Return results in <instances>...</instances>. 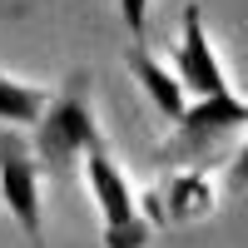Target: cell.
I'll use <instances>...</instances> for the list:
<instances>
[{
  "label": "cell",
  "mask_w": 248,
  "mask_h": 248,
  "mask_svg": "<svg viewBox=\"0 0 248 248\" xmlns=\"http://www.w3.org/2000/svg\"><path fill=\"white\" fill-rule=\"evenodd\" d=\"M214 209V189L203 169H174L164 184H154L139 199V214L149 229H174V223H194Z\"/></svg>",
  "instance_id": "5b68a950"
},
{
  "label": "cell",
  "mask_w": 248,
  "mask_h": 248,
  "mask_svg": "<svg viewBox=\"0 0 248 248\" xmlns=\"http://www.w3.org/2000/svg\"><path fill=\"white\" fill-rule=\"evenodd\" d=\"M229 189H233V194H238V189H248V134H243L238 154H233V164H229Z\"/></svg>",
  "instance_id": "30bf717a"
},
{
  "label": "cell",
  "mask_w": 248,
  "mask_h": 248,
  "mask_svg": "<svg viewBox=\"0 0 248 248\" xmlns=\"http://www.w3.org/2000/svg\"><path fill=\"white\" fill-rule=\"evenodd\" d=\"M119 20L129 25L134 40H144V25H149V0H119Z\"/></svg>",
  "instance_id": "9c48e42d"
},
{
  "label": "cell",
  "mask_w": 248,
  "mask_h": 248,
  "mask_svg": "<svg viewBox=\"0 0 248 248\" xmlns=\"http://www.w3.org/2000/svg\"><path fill=\"white\" fill-rule=\"evenodd\" d=\"M238 129H248V105L223 90V94H203L194 105H184V114L174 119V134L159 144V164H203L214 159Z\"/></svg>",
  "instance_id": "7a4b0ae2"
},
{
  "label": "cell",
  "mask_w": 248,
  "mask_h": 248,
  "mask_svg": "<svg viewBox=\"0 0 248 248\" xmlns=\"http://www.w3.org/2000/svg\"><path fill=\"white\" fill-rule=\"evenodd\" d=\"M85 179H90V194L99 203V218H105V248H144L149 243V223L139 214V199L129 189L124 169L114 164L109 144H94L85 149Z\"/></svg>",
  "instance_id": "3957f363"
},
{
  "label": "cell",
  "mask_w": 248,
  "mask_h": 248,
  "mask_svg": "<svg viewBox=\"0 0 248 248\" xmlns=\"http://www.w3.org/2000/svg\"><path fill=\"white\" fill-rule=\"evenodd\" d=\"M45 90L40 85H25V79H10L0 75V124L5 129H25V124L40 119V109H45Z\"/></svg>",
  "instance_id": "ba28073f"
},
{
  "label": "cell",
  "mask_w": 248,
  "mask_h": 248,
  "mask_svg": "<svg viewBox=\"0 0 248 248\" xmlns=\"http://www.w3.org/2000/svg\"><path fill=\"white\" fill-rule=\"evenodd\" d=\"M0 199L35 248L45 243V209H40V159L20 129L0 124Z\"/></svg>",
  "instance_id": "277c9868"
},
{
  "label": "cell",
  "mask_w": 248,
  "mask_h": 248,
  "mask_svg": "<svg viewBox=\"0 0 248 248\" xmlns=\"http://www.w3.org/2000/svg\"><path fill=\"white\" fill-rule=\"evenodd\" d=\"M105 144L99 134V119H94V85H90V70H70L60 79V90L45 99V109L35 119V159H40V174L50 179H70L75 164L85 159V149Z\"/></svg>",
  "instance_id": "6da1fadb"
},
{
  "label": "cell",
  "mask_w": 248,
  "mask_h": 248,
  "mask_svg": "<svg viewBox=\"0 0 248 248\" xmlns=\"http://www.w3.org/2000/svg\"><path fill=\"white\" fill-rule=\"evenodd\" d=\"M174 75L184 90H194V99L203 94H223L229 79H223V65L209 45V30H203V10L189 5L184 10V25H179V45H174Z\"/></svg>",
  "instance_id": "8992f818"
},
{
  "label": "cell",
  "mask_w": 248,
  "mask_h": 248,
  "mask_svg": "<svg viewBox=\"0 0 248 248\" xmlns=\"http://www.w3.org/2000/svg\"><path fill=\"white\" fill-rule=\"evenodd\" d=\"M124 65H129V75L139 79V90L149 94V105H154L164 119H179V114H184L189 90L179 85V75H174L169 65H159V60L144 50V45H129V50H124Z\"/></svg>",
  "instance_id": "52a82bcc"
}]
</instances>
